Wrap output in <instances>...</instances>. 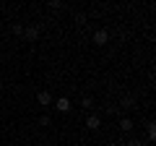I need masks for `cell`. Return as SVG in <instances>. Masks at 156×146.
Listing matches in <instances>:
<instances>
[{
  "mask_svg": "<svg viewBox=\"0 0 156 146\" xmlns=\"http://www.w3.org/2000/svg\"><path fill=\"white\" fill-rule=\"evenodd\" d=\"M125 146H143V144H140V138H130Z\"/></svg>",
  "mask_w": 156,
  "mask_h": 146,
  "instance_id": "14",
  "label": "cell"
},
{
  "mask_svg": "<svg viewBox=\"0 0 156 146\" xmlns=\"http://www.w3.org/2000/svg\"><path fill=\"white\" fill-rule=\"evenodd\" d=\"M47 8H50V11H62L65 3H62V0H52V3H47Z\"/></svg>",
  "mask_w": 156,
  "mask_h": 146,
  "instance_id": "10",
  "label": "cell"
},
{
  "mask_svg": "<svg viewBox=\"0 0 156 146\" xmlns=\"http://www.w3.org/2000/svg\"><path fill=\"white\" fill-rule=\"evenodd\" d=\"M107 42H109V31H107V29H96V31H94V45L104 47Z\"/></svg>",
  "mask_w": 156,
  "mask_h": 146,
  "instance_id": "2",
  "label": "cell"
},
{
  "mask_svg": "<svg viewBox=\"0 0 156 146\" xmlns=\"http://www.w3.org/2000/svg\"><path fill=\"white\" fill-rule=\"evenodd\" d=\"M135 107V94H122L120 97V110H133Z\"/></svg>",
  "mask_w": 156,
  "mask_h": 146,
  "instance_id": "5",
  "label": "cell"
},
{
  "mask_svg": "<svg viewBox=\"0 0 156 146\" xmlns=\"http://www.w3.org/2000/svg\"><path fill=\"white\" fill-rule=\"evenodd\" d=\"M13 34L16 37H23V24H13Z\"/></svg>",
  "mask_w": 156,
  "mask_h": 146,
  "instance_id": "12",
  "label": "cell"
},
{
  "mask_svg": "<svg viewBox=\"0 0 156 146\" xmlns=\"http://www.w3.org/2000/svg\"><path fill=\"white\" fill-rule=\"evenodd\" d=\"M39 31H42L39 26H23V39H26V42H37Z\"/></svg>",
  "mask_w": 156,
  "mask_h": 146,
  "instance_id": "4",
  "label": "cell"
},
{
  "mask_svg": "<svg viewBox=\"0 0 156 146\" xmlns=\"http://www.w3.org/2000/svg\"><path fill=\"white\" fill-rule=\"evenodd\" d=\"M86 128H89V130H99V128H101L99 115H89V118H86Z\"/></svg>",
  "mask_w": 156,
  "mask_h": 146,
  "instance_id": "6",
  "label": "cell"
},
{
  "mask_svg": "<svg viewBox=\"0 0 156 146\" xmlns=\"http://www.w3.org/2000/svg\"><path fill=\"white\" fill-rule=\"evenodd\" d=\"M146 136L148 141H156V123H146Z\"/></svg>",
  "mask_w": 156,
  "mask_h": 146,
  "instance_id": "8",
  "label": "cell"
},
{
  "mask_svg": "<svg viewBox=\"0 0 156 146\" xmlns=\"http://www.w3.org/2000/svg\"><path fill=\"white\" fill-rule=\"evenodd\" d=\"M50 123H52V120L47 118V115H42V118H39V125H42V128H47V125H50Z\"/></svg>",
  "mask_w": 156,
  "mask_h": 146,
  "instance_id": "13",
  "label": "cell"
},
{
  "mask_svg": "<svg viewBox=\"0 0 156 146\" xmlns=\"http://www.w3.org/2000/svg\"><path fill=\"white\" fill-rule=\"evenodd\" d=\"M73 21H76V26H78V29H83L89 18H86V13H76V18H73Z\"/></svg>",
  "mask_w": 156,
  "mask_h": 146,
  "instance_id": "9",
  "label": "cell"
},
{
  "mask_svg": "<svg viewBox=\"0 0 156 146\" xmlns=\"http://www.w3.org/2000/svg\"><path fill=\"white\" fill-rule=\"evenodd\" d=\"M52 104L57 107V112H70L73 110V102L68 99V97H57V102H52Z\"/></svg>",
  "mask_w": 156,
  "mask_h": 146,
  "instance_id": "1",
  "label": "cell"
},
{
  "mask_svg": "<svg viewBox=\"0 0 156 146\" xmlns=\"http://www.w3.org/2000/svg\"><path fill=\"white\" fill-rule=\"evenodd\" d=\"M81 107H83V110H94V97H83V99H81Z\"/></svg>",
  "mask_w": 156,
  "mask_h": 146,
  "instance_id": "11",
  "label": "cell"
},
{
  "mask_svg": "<svg viewBox=\"0 0 156 146\" xmlns=\"http://www.w3.org/2000/svg\"><path fill=\"white\" fill-rule=\"evenodd\" d=\"M37 102H39V107H52L55 97H52L50 91H37Z\"/></svg>",
  "mask_w": 156,
  "mask_h": 146,
  "instance_id": "3",
  "label": "cell"
},
{
  "mask_svg": "<svg viewBox=\"0 0 156 146\" xmlns=\"http://www.w3.org/2000/svg\"><path fill=\"white\" fill-rule=\"evenodd\" d=\"M135 125H133V120L130 118H120V130H125V133H130Z\"/></svg>",
  "mask_w": 156,
  "mask_h": 146,
  "instance_id": "7",
  "label": "cell"
}]
</instances>
